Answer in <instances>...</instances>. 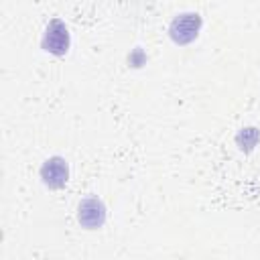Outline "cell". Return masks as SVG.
<instances>
[{
	"instance_id": "1",
	"label": "cell",
	"mask_w": 260,
	"mask_h": 260,
	"mask_svg": "<svg viewBox=\"0 0 260 260\" xmlns=\"http://www.w3.org/2000/svg\"><path fill=\"white\" fill-rule=\"evenodd\" d=\"M43 47L55 55H63L69 47V32H67V26L55 18L49 22L47 30H45V37H43Z\"/></svg>"
},
{
	"instance_id": "2",
	"label": "cell",
	"mask_w": 260,
	"mask_h": 260,
	"mask_svg": "<svg viewBox=\"0 0 260 260\" xmlns=\"http://www.w3.org/2000/svg\"><path fill=\"white\" fill-rule=\"evenodd\" d=\"M199 24H201V18L197 14H193V12L179 14L171 24V37L177 43H189L197 37Z\"/></svg>"
},
{
	"instance_id": "3",
	"label": "cell",
	"mask_w": 260,
	"mask_h": 260,
	"mask_svg": "<svg viewBox=\"0 0 260 260\" xmlns=\"http://www.w3.org/2000/svg\"><path fill=\"white\" fill-rule=\"evenodd\" d=\"M41 175H43V181L47 183V185H51V187H61V185H65V181H67V165H65V160L63 158H51V160H47L45 165H43V169H41Z\"/></svg>"
},
{
	"instance_id": "4",
	"label": "cell",
	"mask_w": 260,
	"mask_h": 260,
	"mask_svg": "<svg viewBox=\"0 0 260 260\" xmlns=\"http://www.w3.org/2000/svg\"><path fill=\"white\" fill-rule=\"evenodd\" d=\"M79 221L87 228H98L104 221V205L98 199H85L79 205Z\"/></svg>"
}]
</instances>
